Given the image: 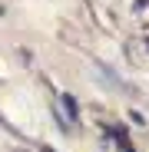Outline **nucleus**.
<instances>
[{
	"label": "nucleus",
	"instance_id": "f03ea898",
	"mask_svg": "<svg viewBox=\"0 0 149 152\" xmlns=\"http://www.w3.org/2000/svg\"><path fill=\"white\" fill-rule=\"evenodd\" d=\"M43 152H50V149H43Z\"/></svg>",
	"mask_w": 149,
	"mask_h": 152
},
{
	"label": "nucleus",
	"instance_id": "f257e3e1",
	"mask_svg": "<svg viewBox=\"0 0 149 152\" xmlns=\"http://www.w3.org/2000/svg\"><path fill=\"white\" fill-rule=\"evenodd\" d=\"M63 106H66V113H70L73 119H76V99H73V96H63Z\"/></svg>",
	"mask_w": 149,
	"mask_h": 152
}]
</instances>
